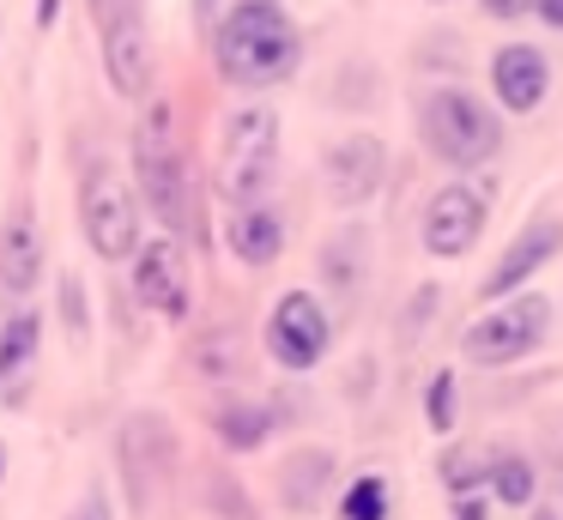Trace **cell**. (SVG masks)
Here are the masks:
<instances>
[{
    "label": "cell",
    "instance_id": "52a82bcc",
    "mask_svg": "<svg viewBox=\"0 0 563 520\" xmlns=\"http://www.w3.org/2000/svg\"><path fill=\"white\" fill-rule=\"evenodd\" d=\"M176 460V435L164 411H128L122 430H115V466H122V490L134 515H152V496L170 478Z\"/></svg>",
    "mask_w": 563,
    "mask_h": 520
},
{
    "label": "cell",
    "instance_id": "2e32d148",
    "mask_svg": "<svg viewBox=\"0 0 563 520\" xmlns=\"http://www.w3.org/2000/svg\"><path fill=\"white\" fill-rule=\"evenodd\" d=\"M316 266H321V285H328L333 297H340L345 309H352V302H357V290L369 285V230H357V224L333 230V236L321 242Z\"/></svg>",
    "mask_w": 563,
    "mask_h": 520
},
{
    "label": "cell",
    "instance_id": "8fae6325",
    "mask_svg": "<svg viewBox=\"0 0 563 520\" xmlns=\"http://www.w3.org/2000/svg\"><path fill=\"white\" fill-rule=\"evenodd\" d=\"M558 248H563V218H533V224L521 230V236L509 242V248L497 254V266L485 273V285H478V297L485 302H509V297H521L527 290V278L539 273L545 261H558Z\"/></svg>",
    "mask_w": 563,
    "mask_h": 520
},
{
    "label": "cell",
    "instance_id": "9c48e42d",
    "mask_svg": "<svg viewBox=\"0 0 563 520\" xmlns=\"http://www.w3.org/2000/svg\"><path fill=\"white\" fill-rule=\"evenodd\" d=\"M328 345H333V321H328V309H321V297L316 290H285V297L273 302V314H267L273 363L291 369V375H303V369H316V363L328 357Z\"/></svg>",
    "mask_w": 563,
    "mask_h": 520
},
{
    "label": "cell",
    "instance_id": "44dd1931",
    "mask_svg": "<svg viewBox=\"0 0 563 520\" xmlns=\"http://www.w3.org/2000/svg\"><path fill=\"white\" fill-rule=\"evenodd\" d=\"M212 430H219V442L231 447V454H255V447L273 435V411H267V406H249V399H236V406H224L219 418H212Z\"/></svg>",
    "mask_w": 563,
    "mask_h": 520
},
{
    "label": "cell",
    "instance_id": "d6a6232c",
    "mask_svg": "<svg viewBox=\"0 0 563 520\" xmlns=\"http://www.w3.org/2000/svg\"><path fill=\"white\" fill-rule=\"evenodd\" d=\"M0 466H7V460H0Z\"/></svg>",
    "mask_w": 563,
    "mask_h": 520
},
{
    "label": "cell",
    "instance_id": "ba28073f",
    "mask_svg": "<svg viewBox=\"0 0 563 520\" xmlns=\"http://www.w3.org/2000/svg\"><path fill=\"white\" fill-rule=\"evenodd\" d=\"M490 224V188L485 181H449L424 206V254L430 261H461Z\"/></svg>",
    "mask_w": 563,
    "mask_h": 520
},
{
    "label": "cell",
    "instance_id": "277c9868",
    "mask_svg": "<svg viewBox=\"0 0 563 520\" xmlns=\"http://www.w3.org/2000/svg\"><path fill=\"white\" fill-rule=\"evenodd\" d=\"M134 193H140V206H152V218L170 236L195 224V181H188V164L170 140V115L164 109H152L134 128Z\"/></svg>",
    "mask_w": 563,
    "mask_h": 520
},
{
    "label": "cell",
    "instance_id": "3957f363",
    "mask_svg": "<svg viewBox=\"0 0 563 520\" xmlns=\"http://www.w3.org/2000/svg\"><path fill=\"white\" fill-rule=\"evenodd\" d=\"M273 169H279V109L273 103H243L224 115L219 133V188L224 200L243 212L261 206L273 188Z\"/></svg>",
    "mask_w": 563,
    "mask_h": 520
},
{
    "label": "cell",
    "instance_id": "4dcf8cb0",
    "mask_svg": "<svg viewBox=\"0 0 563 520\" xmlns=\"http://www.w3.org/2000/svg\"><path fill=\"white\" fill-rule=\"evenodd\" d=\"M195 19L212 24V19H219V0H195Z\"/></svg>",
    "mask_w": 563,
    "mask_h": 520
},
{
    "label": "cell",
    "instance_id": "1f68e13d",
    "mask_svg": "<svg viewBox=\"0 0 563 520\" xmlns=\"http://www.w3.org/2000/svg\"><path fill=\"white\" fill-rule=\"evenodd\" d=\"M533 520H563V515H558V508H539V515H533Z\"/></svg>",
    "mask_w": 563,
    "mask_h": 520
},
{
    "label": "cell",
    "instance_id": "d4e9b609",
    "mask_svg": "<svg viewBox=\"0 0 563 520\" xmlns=\"http://www.w3.org/2000/svg\"><path fill=\"white\" fill-rule=\"evenodd\" d=\"M62 321H67V339H74V345H86V333H91V321H86V285H79L74 273L62 278Z\"/></svg>",
    "mask_w": 563,
    "mask_h": 520
},
{
    "label": "cell",
    "instance_id": "83f0119b",
    "mask_svg": "<svg viewBox=\"0 0 563 520\" xmlns=\"http://www.w3.org/2000/svg\"><path fill=\"white\" fill-rule=\"evenodd\" d=\"M454 520H490V496H485V490L454 496Z\"/></svg>",
    "mask_w": 563,
    "mask_h": 520
},
{
    "label": "cell",
    "instance_id": "7a4b0ae2",
    "mask_svg": "<svg viewBox=\"0 0 563 520\" xmlns=\"http://www.w3.org/2000/svg\"><path fill=\"white\" fill-rule=\"evenodd\" d=\"M418 133H424L430 157L449 169H485L490 157L503 152V115L473 97L466 85H437V91L418 103Z\"/></svg>",
    "mask_w": 563,
    "mask_h": 520
},
{
    "label": "cell",
    "instance_id": "cb8c5ba5",
    "mask_svg": "<svg viewBox=\"0 0 563 520\" xmlns=\"http://www.w3.org/2000/svg\"><path fill=\"white\" fill-rule=\"evenodd\" d=\"M424 423L437 435H454V369H437L424 387Z\"/></svg>",
    "mask_w": 563,
    "mask_h": 520
},
{
    "label": "cell",
    "instance_id": "8992f818",
    "mask_svg": "<svg viewBox=\"0 0 563 520\" xmlns=\"http://www.w3.org/2000/svg\"><path fill=\"white\" fill-rule=\"evenodd\" d=\"M545 327H551V302L539 290H521L509 302H490V314H478L461 333V351L478 369H503V363H521L527 351H539Z\"/></svg>",
    "mask_w": 563,
    "mask_h": 520
},
{
    "label": "cell",
    "instance_id": "ac0fdd59",
    "mask_svg": "<svg viewBox=\"0 0 563 520\" xmlns=\"http://www.w3.org/2000/svg\"><path fill=\"white\" fill-rule=\"evenodd\" d=\"M231 254L243 266H273L285 254V218L273 212L267 200L261 206H243V212L231 218Z\"/></svg>",
    "mask_w": 563,
    "mask_h": 520
},
{
    "label": "cell",
    "instance_id": "7c38bea8",
    "mask_svg": "<svg viewBox=\"0 0 563 520\" xmlns=\"http://www.w3.org/2000/svg\"><path fill=\"white\" fill-rule=\"evenodd\" d=\"M551 91V60L533 43H509L490 55V97L503 103V115H533Z\"/></svg>",
    "mask_w": 563,
    "mask_h": 520
},
{
    "label": "cell",
    "instance_id": "f546056e",
    "mask_svg": "<svg viewBox=\"0 0 563 520\" xmlns=\"http://www.w3.org/2000/svg\"><path fill=\"white\" fill-rule=\"evenodd\" d=\"M55 12H62V0H37V31H49Z\"/></svg>",
    "mask_w": 563,
    "mask_h": 520
},
{
    "label": "cell",
    "instance_id": "7402d4cb",
    "mask_svg": "<svg viewBox=\"0 0 563 520\" xmlns=\"http://www.w3.org/2000/svg\"><path fill=\"white\" fill-rule=\"evenodd\" d=\"M340 520H394V490H388V478H382V472H364V478L345 484Z\"/></svg>",
    "mask_w": 563,
    "mask_h": 520
},
{
    "label": "cell",
    "instance_id": "484cf974",
    "mask_svg": "<svg viewBox=\"0 0 563 520\" xmlns=\"http://www.w3.org/2000/svg\"><path fill=\"white\" fill-rule=\"evenodd\" d=\"M67 520H115V508H110V490H103V484H91L86 496H79V508Z\"/></svg>",
    "mask_w": 563,
    "mask_h": 520
},
{
    "label": "cell",
    "instance_id": "603a6c76",
    "mask_svg": "<svg viewBox=\"0 0 563 520\" xmlns=\"http://www.w3.org/2000/svg\"><path fill=\"white\" fill-rule=\"evenodd\" d=\"M485 460H490V454H473V447H449V454L437 460V472H442V484H449V496L478 490V484H485Z\"/></svg>",
    "mask_w": 563,
    "mask_h": 520
},
{
    "label": "cell",
    "instance_id": "d6986e66",
    "mask_svg": "<svg viewBox=\"0 0 563 520\" xmlns=\"http://www.w3.org/2000/svg\"><path fill=\"white\" fill-rule=\"evenodd\" d=\"M328 484H333L328 447H297V454H285V466H279V502L285 508H321Z\"/></svg>",
    "mask_w": 563,
    "mask_h": 520
},
{
    "label": "cell",
    "instance_id": "4316f807",
    "mask_svg": "<svg viewBox=\"0 0 563 520\" xmlns=\"http://www.w3.org/2000/svg\"><path fill=\"white\" fill-rule=\"evenodd\" d=\"M478 7H485V19L515 24V19H533V7H539V0H478Z\"/></svg>",
    "mask_w": 563,
    "mask_h": 520
},
{
    "label": "cell",
    "instance_id": "30bf717a",
    "mask_svg": "<svg viewBox=\"0 0 563 520\" xmlns=\"http://www.w3.org/2000/svg\"><path fill=\"white\" fill-rule=\"evenodd\" d=\"M321 181H328V193L340 206L376 200L382 181H388V145H382L376 133H345V140H333L328 157H321Z\"/></svg>",
    "mask_w": 563,
    "mask_h": 520
},
{
    "label": "cell",
    "instance_id": "9a60e30c",
    "mask_svg": "<svg viewBox=\"0 0 563 520\" xmlns=\"http://www.w3.org/2000/svg\"><path fill=\"white\" fill-rule=\"evenodd\" d=\"M0 285H7V297H31L43 285V230L31 206H19L0 224Z\"/></svg>",
    "mask_w": 563,
    "mask_h": 520
},
{
    "label": "cell",
    "instance_id": "f1b7e54d",
    "mask_svg": "<svg viewBox=\"0 0 563 520\" xmlns=\"http://www.w3.org/2000/svg\"><path fill=\"white\" fill-rule=\"evenodd\" d=\"M533 19H545L551 31H563V0H539V7H533Z\"/></svg>",
    "mask_w": 563,
    "mask_h": 520
},
{
    "label": "cell",
    "instance_id": "4fadbf2b",
    "mask_svg": "<svg viewBox=\"0 0 563 520\" xmlns=\"http://www.w3.org/2000/svg\"><path fill=\"white\" fill-rule=\"evenodd\" d=\"M134 297L158 314H188V266H183V248L176 236H152L134 248Z\"/></svg>",
    "mask_w": 563,
    "mask_h": 520
},
{
    "label": "cell",
    "instance_id": "e0dca14e",
    "mask_svg": "<svg viewBox=\"0 0 563 520\" xmlns=\"http://www.w3.org/2000/svg\"><path fill=\"white\" fill-rule=\"evenodd\" d=\"M37 345H43V321L31 309H19L13 321L0 327V406H25Z\"/></svg>",
    "mask_w": 563,
    "mask_h": 520
},
{
    "label": "cell",
    "instance_id": "6da1fadb",
    "mask_svg": "<svg viewBox=\"0 0 563 520\" xmlns=\"http://www.w3.org/2000/svg\"><path fill=\"white\" fill-rule=\"evenodd\" d=\"M212 60H219L224 85L236 91H267V85L291 79L303 60V31L285 12V0H236L219 19L212 36Z\"/></svg>",
    "mask_w": 563,
    "mask_h": 520
},
{
    "label": "cell",
    "instance_id": "5bb4252c",
    "mask_svg": "<svg viewBox=\"0 0 563 520\" xmlns=\"http://www.w3.org/2000/svg\"><path fill=\"white\" fill-rule=\"evenodd\" d=\"M103 73L122 97H146L152 91V36L140 24V12H115L103 24Z\"/></svg>",
    "mask_w": 563,
    "mask_h": 520
},
{
    "label": "cell",
    "instance_id": "5b68a950",
    "mask_svg": "<svg viewBox=\"0 0 563 520\" xmlns=\"http://www.w3.org/2000/svg\"><path fill=\"white\" fill-rule=\"evenodd\" d=\"M79 230L98 261H134V248L146 242L140 236V193L110 164L86 169V181H79Z\"/></svg>",
    "mask_w": 563,
    "mask_h": 520
},
{
    "label": "cell",
    "instance_id": "ffe728a7",
    "mask_svg": "<svg viewBox=\"0 0 563 520\" xmlns=\"http://www.w3.org/2000/svg\"><path fill=\"white\" fill-rule=\"evenodd\" d=\"M485 484H490V502H503V508H533V496H539V466H533V454H521V447H497V454L485 460Z\"/></svg>",
    "mask_w": 563,
    "mask_h": 520
}]
</instances>
